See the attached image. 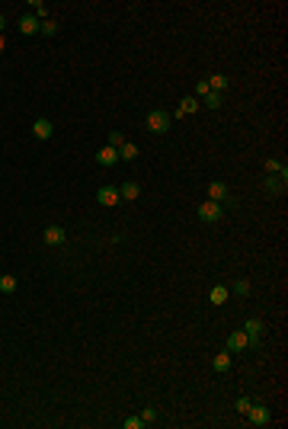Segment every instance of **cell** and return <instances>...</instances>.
Returning <instances> with one entry per match:
<instances>
[{"label": "cell", "instance_id": "6da1fadb", "mask_svg": "<svg viewBox=\"0 0 288 429\" xmlns=\"http://www.w3.org/2000/svg\"><path fill=\"white\" fill-rule=\"evenodd\" d=\"M173 125V119H170V112H163V109H154L148 112V128L154 131V135H167Z\"/></svg>", "mask_w": 288, "mask_h": 429}, {"label": "cell", "instance_id": "7a4b0ae2", "mask_svg": "<svg viewBox=\"0 0 288 429\" xmlns=\"http://www.w3.org/2000/svg\"><path fill=\"white\" fill-rule=\"evenodd\" d=\"M221 214H224V205H221V202H202V205H199V218H202L205 224L221 221Z\"/></svg>", "mask_w": 288, "mask_h": 429}, {"label": "cell", "instance_id": "3957f363", "mask_svg": "<svg viewBox=\"0 0 288 429\" xmlns=\"http://www.w3.org/2000/svg\"><path fill=\"white\" fill-rule=\"evenodd\" d=\"M243 416H246L253 426H266V423L272 420V413H269V407H266V404H250V410H246Z\"/></svg>", "mask_w": 288, "mask_h": 429}, {"label": "cell", "instance_id": "277c9868", "mask_svg": "<svg viewBox=\"0 0 288 429\" xmlns=\"http://www.w3.org/2000/svg\"><path fill=\"white\" fill-rule=\"evenodd\" d=\"M285 183H288V170H285V173H269V176L263 180V186H266V192H269V196H282V192H285Z\"/></svg>", "mask_w": 288, "mask_h": 429}, {"label": "cell", "instance_id": "5b68a950", "mask_svg": "<svg viewBox=\"0 0 288 429\" xmlns=\"http://www.w3.org/2000/svg\"><path fill=\"white\" fill-rule=\"evenodd\" d=\"M208 202H221V205H234V199H231V192H228V186H224L221 180H214L211 186H208Z\"/></svg>", "mask_w": 288, "mask_h": 429}, {"label": "cell", "instance_id": "8992f818", "mask_svg": "<svg viewBox=\"0 0 288 429\" xmlns=\"http://www.w3.org/2000/svg\"><path fill=\"white\" fill-rule=\"evenodd\" d=\"M42 237H45V243H48V247H61V243L67 240V234H64V228H58V224H48Z\"/></svg>", "mask_w": 288, "mask_h": 429}, {"label": "cell", "instance_id": "52a82bcc", "mask_svg": "<svg viewBox=\"0 0 288 429\" xmlns=\"http://www.w3.org/2000/svg\"><path fill=\"white\" fill-rule=\"evenodd\" d=\"M96 202H99V205H119L122 196H119L116 186H102V189L96 192Z\"/></svg>", "mask_w": 288, "mask_h": 429}, {"label": "cell", "instance_id": "ba28073f", "mask_svg": "<svg viewBox=\"0 0 288 429\" xmlns=\"http://www.w3.org/2000/svg\"><path fill=\"white\" fill-rule=\"evenodd\" d=\"M96 163H102V167H116V163H119V151L116 148H99L96 151Z\"/></svg>", "mask_w": 288, "mask_h": 429}, {"label": "cell", "instance_id": "9c48e42d", "mask_svg": "<svg viewBox=\"0 0 288 429\" xmlns=\"http://www.w3.org/2000/svg\"><path fill=\"white\" fill-rule=\"evenodd\" d=\"M246 346H250V336H246L243 330L237 333H231V340H228V352H243Z\"/></svg>", "mask_w": 288, "mask_h": 429}, {"label": "cell", "instance_id": "30bf717a", "mask_svg": "<svg viewBox=\"0 0 288 429\" xmlns=\"http://www.w3.org/2000/svg\"><path fill=\"white\" fill-rule=\"evenodd\" d=\"M51 131H55V125H51L48 119H35V122H32V135H35L39 141H48Z\"/></svg>", "mask_w": 288, "mask_h": 429}, {"label": "cell", "instance_id": "8fae6325", "mask_svg": "<svg viewBox=\"0 0 288 429\" xmlns=\"http://www.w3.org/2000/svg\"><path fill=\"white\" fill-rule=\"evenodd\" d=\"M39 26H42L39 16H23V19H19V32H23V35H35Z\"/></svg>", "mask_w": 288, "mask_h": 429}, {"label": "cell", "instance_id": "7c38bea8", "mask_svg": "<svg viewBox=\"0 0 288 429\" xmlns=\"http://www.w3.org/2000/svg\"><path fill=\"white\" fill-rule=\"evenodd\" d=\"M243 333H246V336H250V343H256V340H260V336H263V320H256V317H250V320H246V324H243Z\"/></svg>", "mask_w": 288, "mask_h": 429}, {"label": "cell", "instance_id": "4fadbf2b", "mask_svg": "<svg viewBox=\"0 0 288 429\" xmlns=\"http://www.w3.org/2000/svg\"><path fill=\"white\" fill-rule=\"evenodd\" d=\"M119 196L131 202V199H138V196H141V186H138V183H122V186H119Z\"/></svg>", "mask_w": 288, "mask_h": 429}, {"label": "cell", "instance_id": "5bb4252c", "mask_svg": "<svg viewBox=\"0 0 288 429\" xmlns=\"http://www.w3.org/2000/svg\"><path fill=\"white\" fill-rule=\"evenodd\" d=\"M228 295H231L228 285H214V289L208 292V298H211V304H224V301H228Z\"/></svg>", "mask_w": 288, "mask_h": 429}, {"label": "cell", "instance_id": "9a60e30c", "mask_svg": "<svg viewBox=\"0 0 288 429\" xmlns=\"http://www.w3.org/2000/svg\"><path fill=\"white\" fill-rule=\"evenodd\" d=\"M211 369H214V372H228V369H231V352H228V349L218 352V355H214V362H211Z\"/></svg>", "mask_w": 288, "mask_h": 429}, {"label": "cell", "instance_id": "2e32d148", "mask_svg": "<svg viewBox=\"0 0 288 429\" xmlns=\"http://www.w3.org/2000/svg\"><path fill=\"white\" fill-rule=\"evenodd\" d=\"M208 90H211V93H224V90H228V77H224V74H214V77L208 80Z\"/></svg>", "mask_w": 288, "mask_h": 429}, {"label": "cell", "instance_id": "e0dca14e", "mask_svg": "<svg viewBox=\"0 0 288 429\" xmlns=\"http://www.w3.org/2000/svg\"><path fill=\"white\" fill-rule=\"evenodd\" d=\"M138 157V148L131 145V141H125V145L119 148V160H135Z\"/></svg>", "mask_w": 288, "mask_h": 429}, {"label": "cell", "instance_id": "ac0fdd59", "mask_svg": "<svg viewBox=\"0 0 288 429\" xmlns=\"http://www.w3.org/2000/svg\"><path fill=\"white\" fill-rule=\"evenodd\" d=\"M195 109H199V99H195V96H186V99L179 103V116H192Z\"/></svg>", "mask_w": 288, "mask_h": 429}, {"label": "cell", "instance_id": "d6986e66", "mask_svg": "<svg viewBox=\"0 0 288 429\" xmlns=\"http://www.w3.org/2000/svg\"><path fill=\"white\" fill-rule=\"evenodd\" d=\"M202 99H205V106H208V109H221V103H224V96H221V93H211V90H208Z\"/></svg>", "mask_w": 288, "mask_h": 429}, {"label": "cell", "instance_id": "ffe728a7", "mask_svg": "<svg viewBox=\"0 0 288 429\" xmlns=\"http://www.w3.org/2000/svg\"><path fill=\"white\" fill-rule=\"evenodd\" d=\"M0 292H4V295L16 292V279H13V275H0Z\"/></svg>", "mask_w": 288, "mask_h": 429}, {"label": "cell", "instance_id": "44dd1931", "mask_svg": "<svg viewBox=\"0 0 288 429\" xmlns=\"http://www.w3.org/2000/svg\"><path fill=\"white\" fill-rule=\"evenodd\" d=\"M231 292H234V295H240V298H246V295H250V282H246V279H237Z\"/></svg>", "mask_w": 288, "mask_h": 429}, {"label": "cell", "instance_id": "7402d4cb", "mask_svg": "<svg viewBox=\"0 0 288 429\" xmlns=\"http://www.w3.org/2000/svg\"><path fill=\"white\" fill-rule=\"evenodd\" d=\"M39 32H42V35H55V32H58V23H55V19H42Z\"/></svg>", "mask_w": 288, "mask_h": 429}, {"label": "cell", "instance_id": "603a6c76", "mask_svg": "<svg viewBox=\"0 0 288 429\" xmlns=\"http://www.w3.org/2000/svg\"><path fill=\"white\" fill-rule=\"evenodd\" d=\"M266 173H285V163L275 160V157H269V160H266Z\"/></svg>", "mask_w": 288, "mask_h": 429}, {"label": "cell", "instance_id": "cb8c5ba5", "mask_svg": "<svg viewBox=\"0 0 288 429\" xmlns=\"http://www.w3.org/2000/svg\"><path fill=\"white\" fill-rule=\"evenodd\" d=\"M122 145H125V135H122V131H112V135H109V148H122Z\"/></svg>", "mask_w": 288, "mask_h": 429}, {"label": "cell", "instance_id": "d4e9b609", "mask_svg": "<svg viewBox=\"0 0 288 429\" xmlns=\"http://www.w3.org/2000/svg\"><path fill=\"white\" fill-rule=\"evenodd\" d=\"M122 426H125V429H144V426H148V423H144V420H141V416H128V420H125V423H122Z\"/></svg>", "mask_w": 288, "mask_h": 429}, {"label": "cell", "instance_id": "484cf974", "mask_svg": "<svg viewBox=\"0 0 288 429\" xmlns=\"http://www.w3.org/2000/svg\"><path fill=\"white\" fill-rule=\"evenodd\" d=\"M205 93H208V80H199V84H195V99H202Z\"/></svg>", "mask_w": 288, "mask_h": 429}, {"label": "cell", "instance_id": "4316f807", "mask_svg": "<svg viewBox=\"0 0 288 429\" xmlns=\"http://www.w3.org/2000/svg\"><path fill=\"white\" fill-rule=\"evenodd\" d=\"M141 420H144V423H154V420H157V410H154V407H148V410L141 413Z\"/></svg>", "mask_w": 288, "mask_h": 429}, {"label": "cell", "instance_id": "83f0119b", "mask_svg": "<svg viewBox=\"0 0 288 429\" xmlns=\"http://www.w3.org/2000/svg\"><path fill=\"white\" fill-rule=\"evenodd\" d=\"M250 397H240V401H237V413H246V410H250Z\"/></svg>", "mask_w": 288, "mask_h": 429}, {"label": "cell", "instance_id": "f1b7e54d", "mask_svg": "<svg viewBox=\"0 0 288 429\" xmlns=\"http://www.w3.org/2000/svg\"><path fill=\"white\" fill-rule=\"evenodd\" d=\"M32 10H35V13H39V16H45V13H48V10H45V4H42V0H32Z\"/></svg>", "mask_w": 288, "mask_h": 429}, {"label": "cell", "instance_id": "f546056e", "mask_svg": "<svg viewBox=\"0 0 288 429\" xmlns=\"http://www.w3.org/2000/svg\"><path fill=\"white\" fill-rule=\"evenodd\" d=\"M4 26H7V19H4V16H0V32H4Z\"/></svg>", "mask_w": 288, "mask_h": 429}, {"label": "cell", "instance_id": "4dcf8cb0", "mask_svg": "<svg viewBox=\"0 0 288 429\" xmlns=\"http://www.w3.org/2000/svg\"><path fill=\"white\" fill-rule=\"evenodd\" d=\"M4 48H7V42H4V35H0V52H4Z\"/></svg>", "mask_w": 288, "mask_h": 429}]
</instances>
